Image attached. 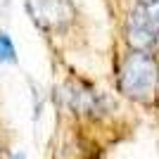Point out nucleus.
Segmentation results:
<instances>
[{
    "label": "nucleus",
    "instance_id": "1",
    "mask_svg": "<svg viewBox=\"0 0 159 159\" xmlns=\"http://www.w3.org/2000/svg\"><path fill=\"white\" fill-rule=\"evenodd\" d=\"M157 86V62L147 52L128 55L119 71V90L128 98H147Z\"/></svg>",
    "mask_w": 159,
    "mask_h": 159
},
{
    "label": "nucleus",
    "instance_id": "2",
    "mask_svg": "<svg viewBox=\"0 0 159 159\" xmlns=\"http://www.w3.org/2000/svg\"><path fill=\"white\" fill-rule=\"evenodd\" d=\"M126 36L138 52H147L159 40V0H140L128 17Z\"/></svg>",
    "mask_w": 159,
    "mask_h": 159
},
{
    "label": "nucleus",
    "instance_id": "3",
    "mask_svg": "<svg viewBox=\"0 0 159 159\" xmlns=\"http://www.w3.org/2000/svg\"><path fill=\"white\" fill-rule=\"evenodd\" d=\"M26 10L31 19L45 31L64 29L74 19L71 0H26Z\"/></svg>",
    "mask_w": 159,
    "mask_h": 159
},
{
    "label": "nucleus",
    "instance_id": "4",
    "mask_svg": "<svg viewBox=\"0 0 159 159\" xmlns=\"http://www.w3.org/2000/svg\"><path fill=\"white\" fill-rule=\"evenodd\" d=\"M17 60V50H14L12 38L5 31H0V62H14Z\"/></svg>",
    "mask_w": 159,
    "mask_h": 159
},
{
    "label": "nucleus",
    "instance_id": "5",
    "mask_svg": "<svg viewBox=\"0 0 159 159\" xmlns=\"http://www.w3.org/2000/svg\"><path fill=\"white\" fill-rule=\"evenodd\" d=\"M12 159H26V157H24V154H14Z\"/></svg>",
    "mask_w": 159,
    "mask_h": 159
}]
</instances>
